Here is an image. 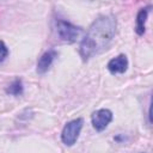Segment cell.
Masks as SVG:
<instances>
[{"label": "cell", "instance_id": "1", "mask_svg": "<svg viewBox=\"0 0 153 153\" xmlns=\"http://www.w3.org/2000/svg\"><path fill=\"white\" fill-rule=\"evenodd\" d=\"M116 17L114 14H104L98 17L86 31L80 42L79 54L84 61L104 51L111 43L116 32Z\"/></svg>", "mask_w": 153, "mask_h": 153}, {"label": "cell", "instance_id": "2", "mask_svg": "<svg viewBox=\"0 0 153 153\" xmlns=\"http://www.w3.org/2000/svg\"><path fill=\"white\" fill-rule=\"evenodd\" d=\"M82 124H84L82 118H75L66 123L61 133V140L66 146H73L76 142L80 131L82 129Z\"/></svg>", "mask_w": 153, "mask_h": 153}, {"label": "cell", "instance_id": "3", "mask_svg": "<svg viewBox=\"0 0 153 153\" xmlns=\"http://www.w3.org/2000/svg\"><path fill=\"white\" fill-rule=\"evenodd\" d=\"M55 26H56V32H57L59 38L61 41H63V42H67V43L75 42L76 38L79 37L80 32H81V29L80 27L73 25L69 22L62 20V19L56 20Z\"/></svg>", "mask_w": 153, "mask_h": 153}, {"label": "cell", "instance_id": "4", "mask_svg": "<svg viewBox=\"0 0 153 153\" xmlns=\"http://www.w3.org/2000/svg\"><path fill=\"white\" fill-rule=\"evenodd\" d=\"M112 121V112L109 109H99L91 116V122L97 131H103Z\"/></svg>", "mask_w": 153, "mask_h": 153}, {"label": "cell", "instance_id": "5", "mask_svg": "<svg viewBox=\"0 0 153 153\" xmlns=\"http://www.w3.org/2000/svg\"><path fill=\"white\" fill-rule=\"evenodd\" d=\"M128 68V59L124 54H120L118 56L111 59L108 62V69L111 74H122Z\"/></svg>", "mask_w": 153, "mask_h": 153}, {"label": "cell", "instance_id": "6", "mask_svg": "<svg viewBox=\"0 0 153 153\" xmlns=\"http://www.w3.org/2000/svg\"><path fill=\"white\" fill-rule=\"evenodd\" d=\"M57 56V51L54 49H50L48 51H45L39 60L37 61V73L38 74H44L51 66V63L54 62L55 57Z\"/></svg>", "mask_w": 153, "mask_h": 153}, {"label": "cell", "instance_id": "7", "mask_svg": "<svg viewBox=\"0 0 153 153\" xmlns=\"http://www.w3.org/2000/svg\"><path fill=\"white\" fill-rule=\"evenodd\" d=\"M149 8L151 6H147V7H143L139 11L137 16H136V26H135V31L139 36L143 35L145 33V30H146V20H147V16H148V12H149Z\"/></svg>", "mask_w": 153, "mask_h": 153}, {"label": "cell", "instance_id": "8", "mask_svg": "<svg viewBox=\"0 0 153 153\" xmlns=\"http://www.w3.org/2000/svg\"><path fill=\"white\" fill-rule=\"evenodd\" d=\"M23 91H24V87H23V82L20 79H16L6 88V92L12 96H20V94H23Z\"/></svg>", "mask_w": 153, "mask_h": 153}, {"label": "cell", "instance_id": "9", "mask_svg": "<svg viewBox=\"0 0 153 153\" xmlns=\"http://www.w3.org/2000/svg\"><path fill=\"white\" fill-rule=\"evenodd\" d=\"M7 56H8V49L6 44L2 41H0V62H2Z\"/></svg>", "mask_w": 153, "mask_h": 153}]
</instances>
